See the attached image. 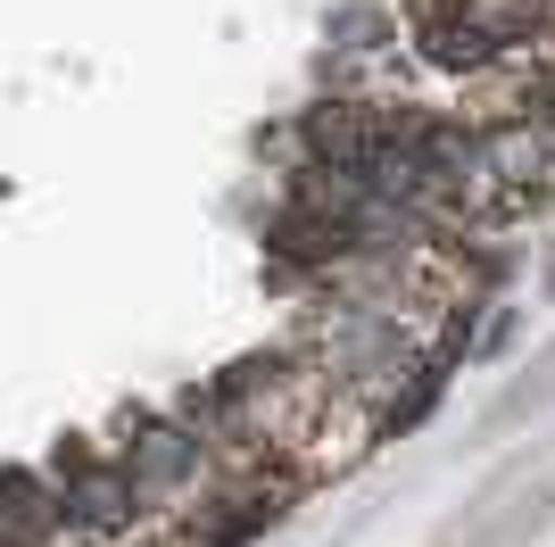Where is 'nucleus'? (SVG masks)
<instances>
[{
  "instance_id": "1",
  "label": "nucleus",
  "mask_w": 555,
  "mask_h": 547,
  "mask_svg": "<svg viewBox=\"0 0 555 547\" xmlns=\"http://www.w3.org/2000/svg\"><path fill=\"white\" fill-rule=\"evenodd\" d=\"M539 125H547V133H555V100H547V109H539Z\"/></svg>"
}]
</instances>
